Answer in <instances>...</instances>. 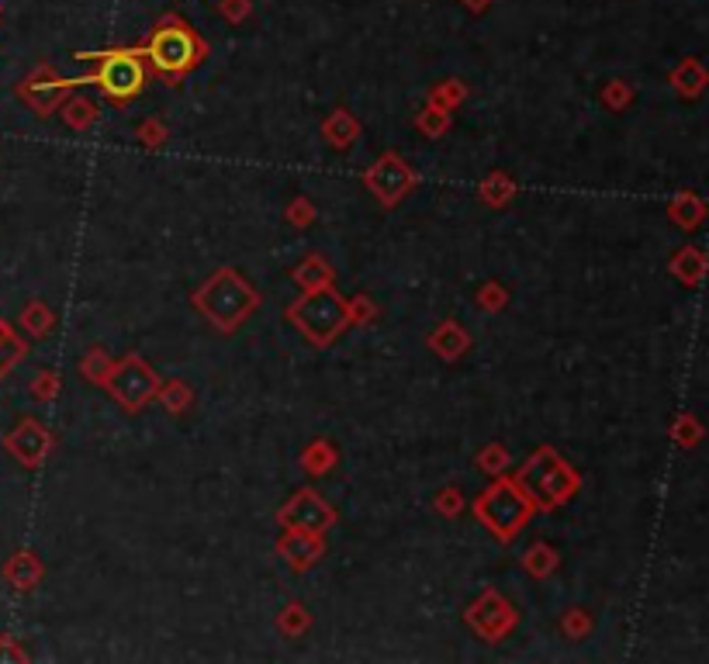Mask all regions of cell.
Returning a JSON list of instances; mask_svg holds the SVG:
<instances>
[{
    "instance_id": "7",
    "label": "cell",
    "mask_w": 709,
    "mask_h": 664,
    "mask_svg": "<svg viewBox=\"0 0 709 664\" xmlns=\"http://www.w3.org/2000/svg\"><path fill=\"white\" fill-rule=\"evenodd\" d=\"M115 395L122 398L125 405H142L149 395H153V388H156V381H153V374L142 367V360H128V364L122 367V371L115 374Z\"/></svg>"
},
{
    "instance_id": "11",
    "label": "cell",
    "mask_w": 709,
    "mask_h": 664,
    "mask_svg": "<svg viewBox=\"0 0 709 664\" xmlns=\"http://www.w3.org/2000/svg\"><path fill=\"white\" fill-rule=\"evenodd\" d=\"M218 11L239 25L243 18H250V0H218Z\"/></svg>"
},
{
    "instance_id": "3",
    "label": "cell",
    "mask_w": 709,
    "mask_h": 664,
    "mask_svg": "<svg viewBox=\"0 0 709 664\" xmlns=\"http://www.w3.org/2000/svg\"><path fill=\"white\" fill-rule=\"evenodd\" d=\"M198 301H201V308H205L211 319L218 322V326L229 329L232 322H239L246 312H250L256 294L246 288L236 274H218V277H211L208 288L198 294Z\"/></svg>"
},
{
    "instance_id": "1",
    "label": "cell",
    "mask_w": 709,
    "mask_h": 664,
    "mask_svg": "<svg viewBox=\"0 0 709 664\" xmlns=\"http://www.w3.org/2000/svg\"><path fill=\"white\" fill-rule=\"evenodd\" d=\"M142 56L153 63L156 73L173 80L191 70V66H198V59L205 56V45H201L191 25H184V21L177 18H163L160 25L153 28V39H149Z\"/></svg>"
},
{
    "instance_id": "5",
    "label": "cell",
    "mask_w": 709,
    "mask_h": 664,
    "mask_svg": "<svg viewBox=\"0 0 709 664\" xmlns=\"http://www.w3.org/2000/svg\"><path fill=\"white\" fill-rule=\"evenodd\" d=\"M478 512L499 537H509V533L526 519L530 502H526L512 485H495L492 492H485V498L478 502Z\"/></svg>"
},
{
    "instance_id": "6",
    "label": "cell",
    "mask_w": 709,
    "mask_h": 664,
    "mask_svg": "<svg viewBox=\"0 0 709 664\" xmlns=\"http://www.w3.org/2000/svg\"><path fill=\"white\" fill-rule=\"evenodd\" d=\"M284 523L294 526L298 533H322L333 523V512L326 509V502H319L312 492H305L284 509Z\"/></svg>"
},
{
    "instance_id": "2",
    "label": "cell",
    "mask_w": 709,
    "mask_h": 664,
    "mask_svg": "<svg viewBox=\"0 0 709 664\" xmlns=\"http://www.w3.org/2000/svg\"><path fill=\"white\" fill-rule=\"evenodd\" d=\"M97 59L94 83L111 97V101H132L146 87V66H142V52L135 49H111Z\"/></svg>"
},
{
    "instance_id": "10",
    "label": "cell",
    "mask_w": 709,
    "mask_h": 664,
    "mask_svg": "<svg viewBox=\"0 0 709 664\" xmlns=\"http://www.w3.org/2000/svg\"><path fill=\"white\" fill-rule=\"evenodd\" d=\"M7 578L18 588H32V581L39 578V564L32 561V554H18L11 564H7Z\"/></svg>"
},
{
    "instance_id": "9",
    "label": "cell",
    "mask_w": 709,
    "mask_h": 664,
    "mask_svg": "<svg viewBox=\"0 0 709 664\" xmlns=\"http://www.w3.org/2000/svg\"><path fill=\"white\" fill-rule=\"evenodd\" d=\"M7 447H11L14 457H21L25 464H35V460H42L45 447H49V440H45V433L35 422H21L18 429H14L11 436H7Z\"/></svg>"
},
{
    "instance_id": "13",
    "label": "cell",
    "mask_w": 709,
    "mask_h": 664,
    "mask_svg": "<svg viewBox=\"0 0 709 664\" xmlns=\"http://www.w3.org/2000/svg\"><path fill=\"white\" fill-rule=\"evenodd\" d=\"M66 115H70L73 125H84L87 115H90V104H87V101H73L70 108H66Z\"/></svg>"
},
{
    "instance_id": "14",
    "label": "cell",
    "mask_w": 709,
    "mask_h": 664,
    "mask_svg": "<svg viewBox=\"0 0 709 664\" xmlns=\"http://www.w3.org/2000/svg\"><path fill=\"white\" fill-rule=\"evenodd\" d=\"M464 4L471 7V11H485V7L492 4V0H464Z\"/></svg>"
},
{
    "instance_id": "4",
    "label": "cell",
    "mask_w": 709,
    "mask_h": 664,
    "mask_svg": "<svg viewBox=\"0 0 709 664\" xmlns=\"http://www.w3.org/2000/svg\"><path fill=\"white\" fill-rule=\"evenodd\" d=\"M294 322L315 339V343H329L339 329L346 326V305L329 291L308 294L301 305H294Z\"/></svg>"
},
{
    "instance_id": "8",
    "label": "cell",
    "mask_w": 709,
    "mask_h": 664,
    "mask_svg": "<svg viewBox=\"0 0 709 664\" xmlns=\"http://www.w3.org/2000/svg\"><path fill=\"white\" fill-rule=\"evenodd\" d=\"M367 180H371V187H374L377 194H381L384 201H398V194H402L405 187L412 184V173L405 170V166L398 163L395 156H388V160H381V163L374 166Z\"/></svg>"
},
{
    "instance_id": "12",
    "label": "cell",
    "mask_w": 709,
    "mask_h": 664,
    "mask_svg": "<svg viewBox=\"0 0 709 664\" xmlns=\"http://www.w3.org/2000/svg\"><path fill=\"white\" fill-rule=\"evenodd\" d=\"M25 326L32 329V332H42L45 326H49V315H45V308L42 305H32L25 312Z\"/></svg>"
}]
</instances>
